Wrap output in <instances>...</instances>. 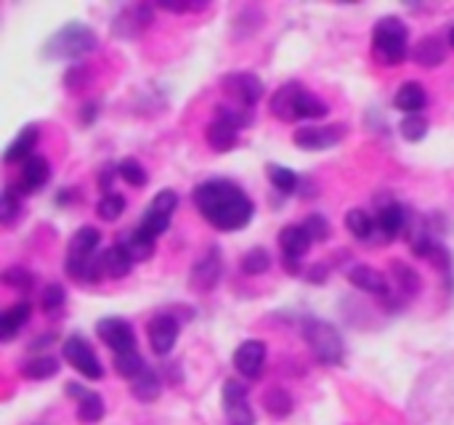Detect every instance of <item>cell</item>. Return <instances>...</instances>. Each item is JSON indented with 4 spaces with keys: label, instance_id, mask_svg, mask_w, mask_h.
I'll return each instance as SVG.
<instances>
[{
    "label": "cell",
    "instance_id": "38",
    "mask_svg": "<svg viewBox=\"0 0 454 425\" xmlns=\"http://www.w3.org/2000/svg\"><path fill=\"white\" fill-rule=\"evenodd\" d=\"M170 218H173V216H165V213H157V210L146 208V210H144V218H141V224H138V229H141L144 234H149L152 240H157L160 234L168 232Z\"/></svg>",
    "mask_w": 454,
    "mask_h": 425
},
{
    "label": "cell",
    "instance_id": "52",
    "mask_svg": "<svg viewBox=\"0 0 454 425\" xmlns=\"http://www.w3.org/2000/svg\"><path fill=\"white\" fill-rule=\"evenodd\" d=\"M96 112H98V109H96V104H85V106H82V112H80V120H82V122H93Z\"/></svg>",
    "mask_w": 454,
    "mask_h": 425
},
{
    "label": "cell",
    "instance_id": "14",
    "mask_svg": "<svg viewBox=\"0 0 454 425\" xmlns=\"http://www.w3.org/2000/svg\"><path fill=\"white\" fill-rule=\"evenodd\" d=\"M303 85L301 83H285L274 98H271V114L282 122H298V106H301V96H303Z\"/></svg>",
    "mask_w": 454,
    "mask_h": 425
},
{
    "label": "cell",
    "instance_id": "9",
    "mask_svg": "<svg viewBox=\"0 0 454 425\" xmlns=\"http://www.w3.org/2000/svg\"><path fill=\"white\" fill-rule=\"evenodd\" d=\"M348 133V125H309V128H298L293 133V144L298 149H306V152H322V149H330L335 144H340Z\"/></svg>",
    "mask_w": 454,
    "mask_h": 425
},
{
    "label": "cell",
    "instance_id": "42",
    "mask_svg": "<svg viewBox=\"0 0 454 425\" xmlns=\"http://www.w3.org/2000/svg\"><path fill=\"white\" fill-rule=\"evenodd\" d=\"M64 303H67V293H64L61 285L51 282V285L43 287V293H40V309H43L45 314H53V311L64 309Z\"/></svg>",
    "mask_w": 454,
    "mask_h": 425
},
{
    "label": "cell",
    "instance_id": "32",
    "mask_svg": "<svg viewBox=\"0 0 454 425\" xmlns=\"http://www.w3.org/2000/svg\"><path fill=\"white\" fill-rule=\"evenodd\" d=\"M391 274H394V279H396V285H399L404 298H412V295L420 293V274L412 266L396 261V264H391Z\"/></svg>",
    "mask_w": 454,
    "mask_h": 425
},
{
    "label": "cell",
    "instance_id": "4",
    "mask_svg": "<svg viewBox=\"0 0 454 425\" xmlns=\"http://www.w3.org/2000/svg\"><path fill=\"white\" fill-rule=\"evenodd\" d=\"M301 330H303V338H306V343H309V349H311V354H314L317 362H322L327 367L343 365V359H346V343H343L340 333L330 322H322V319L309 317V319H303V327Z\"/></svg>",
    "mask_w": 454,
    "mask_h": 425
},
{
    "label": "cell",
    "instance_id": "2",
    "mask_svg": "<svg viewBox=\"0 0 454 425\" xmlns=\"http://www.w3.org/2000/svg\"><path fill=\"white\" fill-rule=\"evenodd\" d=\"M96 45H98V37L90 27H85L80 21H69L45 40L43 53L56 61H72V59H82V56L93 53Z\"/></svg>",
    "mask_w": 454,
    "mask_h": 425
},
{
    "label": "cell",
    "instance_id": "53",
    "mask_svg": "<svg viewBox=\"0 0 454 425\" xmlns=\"http://www.w3.org/2000/svg\"><path fill=\"white\" fill-rule=\"evenodd\" d=\"M450 45H452V48H454V27H452V29H450Z\"/></svg>",
    "mask_w": 454,
    "mask_h": 425
},
{
    "label": "cell",
    "instance_id": "41",
    "mask_svg": "<svg viewBox=\"0 0 454 425\" xmlns=\"http://www.w3.org/2000/svg\"><path fill=\"white\" fill-rule=\"evenodd\" d=\"M399 130H402V136H404L407 141L418 144V141H423V138L428 136V120H426L423 114H407V117L402 120Z\"/></svg>",
    "mask_w": 454,
    "mask_h": 425
},
{
    "label": "cell",
    "instance_id": "29",
    "mask_svg": "<svg viewBox=\"0 0 454 425\" xmlns=\"http://www.w3.org/2000/svg\"><path fill=\"white\" fill-rule=\"evenodd\" d=\"M261 405H263V410H266L271 418H279V421H282V418H287V415L293 413V407H295L293 397H290L285 389H279V386L269 389V391L263 394Z\"/></svg>",
    "mask_w": 454,
    "mask_h": 425
},
{
    "label": "cell",
    "instance_id": "51",
    "mask_svg": "<svg viewBox=\"0 0 454 425\" xmlns=\"http://www.w3.org/2000/svg\"><path fill=\"white\" fill-rule=\"evenodd\" d=\"M53 341H56V335H53V333H45V335H40V338L32 341V349H35V351H37V349H48Z\"/></svg>",
    "mask_w": 454,
    "mask_h": 425
},
{
    "label": "cell",
    "instance_id": "34",
    "mask_svg": "<svg viewBox=\"0 0 454 425\" xmlns=\"http://www.w3.org/2000/svg\"><path fill=\"white\" fill-rule=\"evenodd\" d=\"M21 192L16 189V184H8L3 192V208H0V221L3 226H11L19 216H21Z\"/></svg>",
    "mask_w": 454,
    "mask_h": 425
},
{
    "label": "cell",
    "instance_id": "44",
    "mask_svg": "<svg viewBox=\"0 0 454 425\" xmlns=\"http://www.w3.org/2000/svg\"><path fill=\"white\" fill-rule=\"evenodd\" d=\"M303 229L309 232V237H311L314 242H327V240H330V234H333L330 221H327L325 216H319V213L309 216V218H306V224H303Z\"/></svg>",
    "mask_w": 454,
    "mask_h": 425
},
{
    "label": "cell",
    "instance_id": "50",
    "mask_svg": "<svg viewBox=\"0 0 454 425\" xmlns=\"http://www.w3.org/2000/svg\"><path fill=\"white\" fill-rule=\"evenodd\" d=\"M327 277H330V266H327V264H314V266L306 269V279H309L311 285H325Z\"/></svg>",
    "mask_w": 454,
    "mask_h": 425
},
{
    "label": "cell",
    "instance_id": "23",
    "mask_svg": "<svg viewBox=\"0 0 454 425\" xmlns=\"http://www.w3.org/2000/svg\"><path fill=\"white\" fill-rule=\"evenodd\" d=\"M428 96H426V88L415 80L410 83H402L396 96H394V106L404 114H420V109L426 106Z\"/></svg>",
    "mask_w": 454,
    "mask_h": 425
},
{
    "label": "cell",
    "instance_id": "1",
    "mask_svg": "<svg viewBox=\"0 0 454 425\" xmlns=\"http://www.w3.org/2000/svg\"><path fill=\"white\" fill-rule=\"evenodd\" d=\"M192 200H194V208L200 210V216L218 232H239L255 216L253 200L245 194V189L239 184H234L229 178L202 181L194 189Z\"/></svg>",
    "mask_w": 454,
    "mask_h": 425
},
{
    "label": "cell",
    "instance_id": "26",
    "mask_svg": "<svg viewBox=\"0 0 454 425\" xmlns=\"http://www.w3.org/2000/svg\"><path fill=\"white\" fill-rule=\"evenodd\" d=\"M101 261H104V274L109 279H122V277H128L133 272V258L117 242L101 253Z\"/></svg>",
    "mask_w": 454,
    "mask_h": 425
},
{
    "label": "cell",
    "instance_id": "28",
    "mask_svg": "<svg viewBox=\"0 0 454 425\" xmlns=\"http://www.w3.org/2000/svg\"><path fill=\"white\" fill-rule=\"evenodd\" d=\"M346 229L359 240V242H370L372 237H375V232H378V218H372L367 210H362V208H354V210H348V216H346Z\"/></svg>",
    "mask_w": 454,
    "mask_h": 425
},
{
    "label": "cell",
    "instance_id": "43",
    "mask_svg": "<svg viewBox=\"0 0 454 425\" xmlns=\"http://www.w3.org/2000/svg\"><path fill=\"white\" fill-rule=\"evenodd\" d=\"M157 8L170 11V13H200L207 11V0H154Z\"/></svg>",
    "mask_w": 454,
    "mask_h": 425
},
{
    "label": "cell",
    "instance_id": "20",
    "mask_svg": "<svg viewBox=\"0 0 454 425\" xmlns=\"http://www.w3.org/2000/svg\"><path fill=\"white\" fill-rule=\"evenodd\" d=\"M37 138H40L37 125H27V128H21V130H19V136L8 144V149H5V154H3V162H5V165L27 162V160L32 157L35 146H37Z\"/></svg>",
    "mask_w": 454,
    "mask_h": 425
},
{
    "label": "cell",
    "instance_id": "11",
    "mask_svg": "<svg viewBox=\"0 0 454 425\" xmlns=\"http://www.w3.org/2000/svg\"><path fill=\"white\" fill-rule=\"evenodd\" d=\"M266 343L253 338L239 343V349L234 351V370L245 378V381H258L266 370Z\"/></svg>",
    "mask_w": 454,
    "mask_h": 425
},
{
    "label": "cell",
    "instance_id": "46",
    "mask_svg": "<svg viewBox=\"0 0 454 425\" xmlns=\"http://www.w3.org/2000/svg\"><path fill=\"white\" fill-rule=\"evenodd\" d=\"M215 117H218V120H226V122H231V125H237L239 130L250 125V114H247V109H239V106L218 104V106H215Z\"/></svg>",
    "mask_w": 454,
    "mask_h": 425
},
{
    "label": "cell",
    "instance_id": "35",
    "mask_svg": "<svg viewBox=\"0 0 454 425\" xmlns=\"http://www.w3.org/2000/svg\"><path fill=\"white\" fill-rule=\"evenodd\" d=\"M117 168H120V178H122V181H128V186H136V189L146 186L149 173H146V168H144L136 157H125V160H120V162H117Z\"/></svg>",
    "mask_w": 454,
    "mask_h": 425
},
{
    "label": "cell",
    "instance_id": "8",
    "mask_svg": "<svg viewBox=\"0 0 454 425\" xmlns=\"http://www.w3.org/2000/svg\"><path fill=\"white\" fill-rule=\"evenodd\" d=\"M221 274H223V258H221V248L213 245L207 248L197 264L192 266L189 272V287L197 290V293H210L218 282H221Z\"/></svg>",
    "mask_w": 454,
    "mask_h": 425
},
{
    "label": "cell",
    "instance_id": "18",
    "mask_svg": "<svg viewBox=\"0 0 454 425\" xmlns=\"http://www.w3.org/2000/svg\"><path fill=\"white\" fill-rule=\"evenodd\" d=\"M205 141H207V146H210L213 152L226 154V152H231V149L237 146V141H239V128L231 125V122H226V120H218V117H215L213 122L205 125Z\"/></svg>",
    "mask_w": 454,
    "mask_h": 425
},
{
    "label": "cell",
    "instance_id": "3",
    "mask_svg": "<svg viewBox=\"0 0 454 425\" xmlns=\"http://www.w3.org/2000/svg\"><path fill=\"white\" fill-rule=\"evenodd\" d=\"M372 53L388 67L402 64L410 56V27L399 16H383L372 29Z\"/></svg>",
    "mask_w": 454,
    "mask_h": 425
},
{
    "label": "cell",
    "instance_id": "33",
    "mask_svg": "<svg viewBox=\"0 0 454 425\" xmlns=\"http://www.w3.org/2000/svg\"><path fill=\"white\" fill-rule=\"evenodd\" d=\"M271 269V253L266 248H250L242 256V272L247 277H261Z\"/></svg>",
    "mask_w": 454,
    "mask_h": 425
},
{
    "label": "cell",
    "instance_id": "48",
    "mask_svg": "<svg viewBox=\"0 0 454 425\" xmlns=\"http://www.w3.org/2000/svg\"><path fill=\"white\" fill-rule=\"evenodd\" d=\"M152 210H157V213H165V216H173L176 213V208H178V194L173 192V189H162V192H157L154 194V200H152V205H149Z\"/></svg>",
    "mask_w": 454,
    "mask_h": 425
},
{
    "label": "cell",
    "instance_id": "12",
    "mask_svg": "<svg viewBox=\"0 0 454 425\" xmlns=\"http://www.w3.org/2000/svg\"><path fill=\"white\" fill-rule=\"evenodd\" d=\"M178 333H181V322L173 317V314H157L149 327H146V335H149V349L157 354V357H168L178 341Z\"/></svg>",
    "mask_w": 454,
    "mask_h": 425
},
{
    "label": "cell",
    "instance_id": "6",
    "mask_svg": "<svg viewBox=\"0 0 454 425\" xmlns=\"http://www.w3.org/2000/svg\"><path fill=\"white\" fill-rule=\"evenodd\" d=\"M221 88H223V93H226L237 106H242V109H247V112H250V109L263 98V93H266L263 80H261L258 75H253V72H229V75H223Z\"/></svg>",
    "mask_w": 454,
    "mask_h": 425
},
{
    "label": "cell",
    "instance_id": "30",
    "mask_svg": "<svg viewBox=\"0 0 454 425\" xmlns=\"http://www.w3.org/2000/svg\"><path fill=\"white\" fill-rule=\"evenodd\" d=\"M59 362L53 359V357H35V359H29V362H24L21 367H19V373L24 375V378H29V381H48V378H53L56 373H59Z\"/></svg>",
    "mask_w": 454,
    "mask_h": 425
},
{
    "label": "cell",
    "instance_id": "19",
    "mask_svg": "<svg viewBox=\"0 0 454 425\" xmlns=\"http://www.w3.org/2000/svg\"><path fill=\"white\" fill-rule=\"evenodd\" d=\"M314 240L309 237V232L298 224H287L282 232H279V250H282V258H303L309 250H311Z\"/></svg>",
    "mask_w": 454,
    "mask_h": 425
},
{
    "label": "cell",
    "instance_id": "49",
    "mask_svg": "<svg viewBox=\"0 0 454 425\" xmlns=\"http://www.w3.org/2000/svg\"><path fill=\"white\" fill-rule=\"evenodd\" d=\"M117 176H120V168L112 165V162H106V165L98 170V192H101V197H104V194H112V184H114Z\"/></svg>",
    "mask_w": 454,
    "mask_h": 425
},
{
    "label": "cell",
    "instance_id": "40",
    "mask_svg": "<svg viewBox=\"0 0 454 425\" xmlns=\"http://www.w3.org/2000/svg\"><path fill=\"white\" fill-rule=\"evenodd\" d=\"M0 279H3L5 287H11V290H16V293H27V290L35 285L32 272H27L24 266H8V269L3 272Z\"/></svg>",
    "mask_w": 454,
    "mask_h": 425
},
{
    "label": "cell",
    "instance_id": "17",
    "mask_svg": "<svg viewBox=\"0 0 454 425\" xmlns=\"http://www.w3.org/2000/svg\"><path fill=\"white\" fill-rule=\"evenodd\" d=\"M48 178H51V165H48V160L40 157V154H32V157L21 165V176H19L16 186H19V192L27 197L29 192L43 189V186L48 184Z\"/></svg>",
    "mask_w": 454,
    "mask_h": 425
},
{
    "label": "cell",
    "instance_id": "22",
    "mask_svg": "<svg viewBox=\"0 0 454 425\" xmlns=\"http://www.w3.org/2000/svg\"><path fill=\"white\" fill-rule=\"evenodd\" d=\"M348 282L354 287H359L362 293H372V295H388V279L383 272L372 269V266H354L348 272Z\"/></svg>",
    "mask_w": 454,
    "mask_h": 425
},
{
    "label": "cell",
    "instance_id": "36",
    "mask_svg": "<svg viewBox=\"0 0 454 425\" xmlns=\"http://www.w3.org/2000/svg\"><path fill=\"white\" fill-rule=\"evenodd\" d=\"M114 370H117V375H120V378L133 381V378H138V375L146 370V365H144V357H141L138 351H130V354H120V357H114Z\"/></svg>",
    "mask_w": 454,
    "mask_h": 425
},
{
    "label": "cell",
    "instance_id": "24",
    "mask_svg": "<svg viewBox=\"0 0 454 425\" xmlns=\"http://www.w3.org/2000/svg\"><path fill=\"white\" fill-rule=\"evenodd\" d=\"M29 314H32L29 301H19V303H13L11 309H5V311L0 314V338H3V341H11V338L29 322Z\"/></svg>",
    "mask_w": 454,
    "mask_h": 425
},
{
    "label": "cell",
    "instance_id": "16",
    "mask_svg": "<svg viewBox=\"0 0 454 425\" xmlns=\"http://www.w3.org/2000/svg\"><path fill=\"white\" fill-rule=\"evenodd\" d=\"M67 394L77 399V421L80 423H98L106 413L104 399L96 391H88L80 383H67Z\"/></svg>",
    "mask_w": 454,
    "mask_h": 425
},
{
    "label": "cell",
    "instance_id": "15",
    "mask_svg": "<svg viewBox=\"0 0 454 425\" xmlns=\"http://www.w3.org/2000/svg\"><path fill=\"white\" fill-rule=\"evenodd\" d=\"M410 229V213L404 205L388 200L386 205H380V213H378V232L383 237V242H391L396 240L402 232Z\"/></svg>",
    "mask_w": 454,
    "mask_h": 425
},
{
    "label": "cell",
    "instance_id": "5",
    "mask_svg": "<svg viewBox=\"0 0 454 425\" xmlns=\"http://www.w3.org/2000/svg\"><path fill=\"white\" fill-rule=\"evenodd\" d=\"M61 354H64V362L77 370L85 381H101L104 378V365L98 362L96 351L90 349V343L82 338V335H69L64 338L61 343Z\"/></svg>",
    "mask_w": 454,
    "mask_h": 425
},
{
    "label": "cell",
    "instance_id": "13",
    "mask_svg": "<svg viewBox=\"0 0 454 425\" xmlns=\"http://www.w3.org/2000/svg\"><path fill=\"white\" fill-rule=\"evenodd\" d=\"M149 24H152V8H149L146 3H136V5L122 8V11L114 16L112 32H114L117 37H136V35L144 32Z\"/></svg>",
    "mask_w": 454,
    "mask_h": 425
},
{
    "label": "cell",
    "instance_id": "21",
    "mask_svg": "<svg viewBox=\"0 0 454 425\" xmlns=\"http://www.w3.org/2000/svg\"><path fill=\"white\" fill-rule=\"evenodd\" d=\"M154 242H157V240H152L149 234H144L138 226L130 229V232H122L120 240H117V245L133 258V264L149 261V258L154 256Z\"/></svg>",
    "mask_w": 454,
    "mask_h": 425
},
{
    "label": "cell",
    "instance_id": "10",
    "mask_svg": "<svg viewBox=\"0 0 454 425\" xmlns=\"http://www.w3.org/2000/svg\"><path fill=\"white\" fill-rule=\"evenodd\" d=\"M96 335L114 351V357L136 351V333H133L130 322H125L120 317H104V319H98L96 322Z\"/></svg>",
    "mask_w": 454,
    "mask_h": 425
},
{
    "label": "cell",
    "instance_id": "31",
    "mask_svg": "<svg viewBox=\"0 0 454 425\" xmlns=\"http://www.w3.org/2000/svg\"><path fill=\"white\" fill-rule=\"evenodd\" d=\"M266 173H269V181L274 184V189H279L282 194H293L298 186H301V176L285 165H277V162H269L266 165Z\"/></svg>",
    "mask_w": 454,
    "mask_h": 425
},
{
    "label": "cell",
    "instance_id": "27",
    "mask_svg": "<svg viewBox=\"0 0 454 425\" xmlns=\"http://www.w3.org/2000/svg\"><path fill=\"white\" fill-rule=\"evenodd\" d=\"M444 56H447V48H444V43H442L439 37H423V40L415 45V51H412V59H415L420 67H426V69L439 67V64L444 61Z\"/></svg>",
    "mask_w": 454,
    "mask_h": 425
},
{
    "label": "cell",
    "instance_id": "39",
    "mask_svg": "<svg viewBox=\"0 0 454 425\" xmlns=\"http://www.w3.org/2000/svg\"><path fill=\"white\" fill-rule=\"evenodd\" d=\"M327 112H330V106L319 96L303 91L301 106H298V120H319V117H327Z\"/></svg>",
    "mask_w": 454,
    "mask_h": 425
},
{
    "label": "cell",
    "instance_id": "7",
    "mask_svg": "<svg viewBox=\"0 0 454 425\" xmlns=\"http://www.w3.org/2000/svg\"><path fill=\"white\" fill-rule=\"evenodd\" d=\"M98 242H101V232L96 226H82L74 232V237L69 240V248H67V261H64V269L72 279H77L80 272L85 269V264L98 256L96 253Z\"/></svg>",
    "mask_w": 454,
    "mask_h": 425
},
{
    "label": "cell",
    "instance_id": "37",
    "mask_svg": "<svg viewBox=\"0 0 454 425\" xmlns=\"http://www.w3.org/2000/svg\"><path fill=\"white\" fill-rule=\"evenodd\" d=\"M125 213V197L112 192V194H104L96 205V216L101 221H117L120 216Z\"/></svg>",
    "mask_w": 454,
    "mask_h": 425
},
{
    "label": "cell",
    "instance_id": "25",
    "mask_svg": "<svg viewBox=\"0 0 454 425\" xmlns=\"http://www.w3.org/2000/svg\"><path fill=\"white\" fill-rule=\"evenodd\" d=\"M130 394H133L138 402H144V405L157 402V399H160V394H162L160 373H157V370H152V367H146L138 378H133V381H130Z\"/></svg>",
    "mask_w": 454,
    "mask_h": 425
},
{
    "label": "cell",
    "instance_id": "47",
    "mask_svg": "<svg viewBox=\"0 0 454 425\" xmlns=\"http://www.w3.org/2000/svg\"><path fill=\"white\" fill-rule=\"evenodd\" d=\"M226 418L231 425H255V413L250 407V402H239V405H231V407H223Z\"/></svg>",
    "mask_w": 454,
    "mask_h": 425
},
{
    "label": "cell",
    "instance_id": "45",
    "mask_svg": "<svg viewBox=\"0 0 454 425\" xmlns=\"http://www.w3.org/2000/svg\"><path fill=\"white\" fill-rule=\"evenodd\" d=\"M221 399H223V407H231V405L247 402V386H245V381H234V378H229V381L223 383Z\"/></svg>",
    "mask_w": 454,
    "mask_h": 425
}]
</instances>
